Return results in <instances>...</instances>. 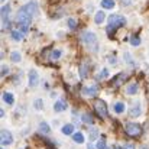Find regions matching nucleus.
<instances>
[{
	"instance_id": "obj_25",
	"label": "nucleus",
	"mask_w": 149,
	"mask_h": 149,
	"mask_svg": "<svg viewBox=\"0 0 149 149\" xmlns=\"http://www.w3.org/2000/svg\"><path fill=\"white\" fill-rule=\"evenodd\" d=\"M39 130H41L42 133H49V132H51V127L48 126V125H47V123H45V122H42V123L39 125Z\"/></svg>"
},
{
	"instance_id": "obj_1",
	"label": "nucleus",
	"mask_w": 149,
	"mask_h": 149,
	"mask_svg": "<svg viewBox=\"0 0 149 149\" xmlns=\"http://www.w3.org/2000/svg\"><path fill=\"white\" fill-rule=\"evenodd\" d=\"M32 15L29 13V12H26L23 7L17 12V16H16V23H17V26H19V29L25 33V32H28V29H29V25H31V22H32Z\"/></svg>"
},
{
	"instance_id": "obj_34",
	"label": "nucleus",
	"mask_w": 149,
	"mask_h": 149,
	"mask_svg": "<svg viewBox=\"0 0 149 149\" xmlns=\"http://www.w3.org/2000/svg\"><path fill=\"white\" fill-rule=\"evenodd\" d=\"M125 59H126V62H132V55L130 54H125Z\"/></svg>"
},
{
	"instance_id": "obj_20",
	"label": "nucleus",
	"mask_w": 149,
	"mask_h": 149,
	"mask_svg": "<svg viewBox=\"0 0 149 149\" xmlns=\"http://www.w3.org/2000/svg\"><path fill=\"white\" fill-rule=\"evenodd\" d=\"M10 59H12L13 62H20V59H22V56H20V52H17V51H13V52L10 54Z\"/></svg>"
},
{
	"instance_id": "obj_35",
	"label": "nucleus",
	"mask_w": 149,
	"mask_h": 149,
	"mask_svg": "<svg viewBox=\"0 0 149 149\" xmlns=\"http://www.w3.org/2000/svg\"><path fill=\"white\" fill-rule=\"evenodd\" d=\"M9 72V68L6 67V65H3V70H1V75H6Z\"/></svg>"
},
{
	"instance_id": "obj_2",
	"label": "nucleus",
	"mask_w": 149,
	"mask_h": 149,
	"mask_svg": "<svg viewBox=\"0 0 149 149\" xmlns=\"http://www.w3.org/2000/svg\"><path fill=\"white\" fill-rule=\"evenodd\" d=\"M107 25H109V28H107L109 35H113L111 32H113L114 29L122 28V26L126 25V17L122 16V15H110L109 19H107Z\"/></svg>"
},
{
	"instance_id": "obj_32",
	"label": "nucleus",
	"mask_w": 149,
	"mask_h": 149,
	"mask_svg": "<svg viewBox=\"0 0 149 149\" xmlns=\"http://www.w3.org/2000/svg\"><path fill=\"white\" fill-rule=\"evenodd\" d=\"M97 149H106V139H100L97 143Z\"/></svg>"
},
{
	"instance_id": "obj_6",
	"label": "nucleus",
	"mask_w": 149,
	"mask_h": 149,
	"mask_svg": "<svg viewBox=\"0 0 149 149\" xmlns=\"http://www.w3.org/2000/svg\"><path fill=\"white\" fill-rule=\"evenodd\" d=\"M93 107H94V110H96V113L99 114L100 117H106L107 116V104L103 101V100H96L94 103H93Z\"/></svg>"
},
{
	"instance_id": "obj_12",
	"label": "nucleus",
	"mask_w": 149,
	"mask_h": 149,
	"mask_svg": "<svg viewBox=\"0 0 149 149\" xmlns=\"http://www.w3.org/2000/svg\"><path fill=\"white\" fill-rule=\"evenodd\" d=\"M125 78H127V74H126V72H120L119 75L114 77V80H113V86H114V87H119V86L125 81Z\"/></svg>"
},
{
	"instance_id": "obj_38",
	"label": "nucleus",
	"mask_w": 149,
	"mask_h": 149,
	"mask_svg": "<svg viewBox=\"0 0 149 149\" xmlns=\"http://www.w3.org/2000/svg\"><path fill=\"white\" fill-rule=\"evenodd\" d=\"M114 149H122L120 146H114Z\"/></svg>"
},
{
	"instance_id": "obj_22",
	"label": "nucleus",
	"mask_w": 149,
	"mask_h": 149,
	"mask_svg": "<svg viewBox=\"0 0 149 149\" xmlns=\"http://www.w3.org/2000/svg\"><path fill=\"white\" fill-rule=\"evenodd\" d=\"M114 111H116V113H119V114H120V113H123V111H125V104H123L122 101H117V103L114 104Z\"/></svg>"
},
{
	"instance_id": "obj_30",
	"label": "nucleus",
	"mask_w": 149,
	"mask_h": 149,
	"mask_svg": "<svg viewBox=\"0 0 149 149\" xmlns=\"http://www.w3.org/2000/svg\"><path fill=\"white\" fill-rule=\"evenodd\" d=\"M107 77H109V70L107 68H103V71L100 72L99 78H107Z\"/></svg>"
},
{
	"instance_id": "obj_23",
	"label": "nucleus",
	"mask_w": 149,
	"mask_h": 149,
	"mask_svg": "<svg viewBox=\"0 0 149 149\" xmlns=\"http://www.w3.org/2000/svg\"><path fill=\"white\" fill-rule=\"evenodd\" d=\"M101 6L104 9H113L114 7V0H103L101 1Z\"/></svg>"
},
{
	"instance_id": "obj_19",
	"label": "nucleus",
	"mask_w": 149,
	"mask_h": 149,
	"mask_svg": "<svg viewBox=\"0 0 149 149\" xmlns=\"http://www.w3.org/2000/svg\"><path fill=\"white\" fill-rule=\"evenodd\" d=\"M72 141L77 142V143H83V142H84V135L80 133V132H77V133L72 135Z\"/></svg>"
},
{
	"instance_id": "obj_5",
	"label": "nucleus",
	"mask_w": 149,
	"mask_h": 149,
	"mask_svg": "<svg viewBox=\"0 0 149 149\" xmlns=\"http://www.w3.org/2000/svg\"><path fill=\"white\" fill-rule=\"evenodd\" d=\"M9 15H10V6L9 4H4L1 7V29H7L10 26Z\"/></svg>"
},
{
	"instance_id": "obj_31",
	"label": "nucleus",
	"mask_w": 149,
	"mask_h": 149,
	"mask_svg": "<svg viewBox=\"0 0 149 149\" xmlns=\"http://www.w3.org/2000/svg\"><path fill=\"white\" fill-rule=\"evenodd\" d=\"M97 135H99V130H97V129H91V130H90V136H91V141H94V139L97 138Z\"/></svg>"
},
{
	"instance_id": "obj_29",
	"label": "nucleus",
	"mask_w": 149,
	"mask_h": 149,
	"mask_svg": "<svg viewBox=\"0 0 149 149\" xmlns=\"http://www.w3.org/2000/svg\"><path fill=\"white\" fill-rule=\"evenodd\" d=\"M35 149H54L52 148V146H51L49 143H47V142H45V141H44V142H42V145H41V146H36V148Z\"/></svg>"
},
{
	"instance_id": "obj_26",
	"label": "nucleus",
	"mask_w": 149,
	"mask_h": 149,
	"mask_svg": "<svg viewBox=\"0 0 149 149\" xmlns=\"http://www.w3.org/2000/svg\"><path fill=\"white\" fill-rule=\"evenodd\" d=\"M130 44L133 47H138V45H141V39L138 36H130Z\"/></svg>"
},
{
	"instance_id": "obj_28",
	"label": "nucleus",
	"mask_w": 149,
	"mask_h": 149,
	"mask_svg": "<svg viewBox=\"0 0 149 149\" xmlns=\"http://www.w3.org/2000/svg\"><path fill=\"white\" fill-rule=\"evenodd\" d=\"M61 55H62V52H61L59 49L52 51V58H54V59H59V58H61Z\"/></svg>"
},
{
	"instance_id": "obj_10",
	"label": "nucleus",
	"mask_w": 149,
	"mask_h": 149,
	"mask_svg": "<svg viewBox=\"0 0 149 149\" xmlns=\"http://www.w3.org/2000/svg\"><path fill=\"white\" fill-rule=\"evenodd\" d=\"M141 111H142V109H141V104H139L138 101L129 109V114H130L132 117H138V116H141Z\"/></svg>"
},
{
	"instance_id": "obj_40",
	"label": "nucleus",
	"mask_w": 149,
	"mask_h": 149,
	"mask_svg": "<svg viewBox=\"0 0 149 149\" xmlns=\"http://www.w3.org/2000/svg\"><path fill=\"white\" fill-rule=\"evenodd\" d=\"M1 1H3V0H1Z\"/></svg>"
},
{
	"instance_id": "obj_21",
	"label": "nucleus",
	"mask_w": 149,
	"mask_h": 149,
	"mask_svg": "<svg viewBox=\"0 0 149 149\" xmlns=\"http://www.w3.org/2000/svg\"><path fill=\"white\" fill-rule=\"evenodd\" d=\"M62 133L64 135H72L74 133V126L72 125H65L62 127Z\"/></svg>"
},
{
	"instance_id": "obj_24",
	"label": "nucleus",
	"mask_w": 149,
	"mask_h": 149,
	"mask_svg": "<svg viewBox=\"0 0 149 149\" xmlns=\"http://www.w3.org/2000/svg\"><path fill=\"white\" fill-rule=\"evenodd\" d=\"M81 119H83V122H86V123H93V122H94V119H93V116H91L90 113H84V114L81 116Z\"/></svg>"
},
{
	"instance_id": "obj_17",
	"label": "nucleus",
	"mask_w": 149,
	"mask_h": 149,
	"mask_svg": "<svg viewBox=\"0 0 149 149\" xmlns=\"http://www.w3.org/2000/svg\"><path fill=\"white\" fill-rule=\"evenodd\" d=\"M23 36H25V33H23L22 31H12V39H15V41H22Z\"/></svg>"
},
{
	"instance_id": "obj_3",
	"label": "nucleus",
	"mask_w": 149,
	"mask_h": 149,
	"mask_svg": "<svg viewBox=\"0 0 149 149\" xmlns=\"http://www.w3.org/2000/svg\"><path fill=\"white\" fill-rule=\"evenodd\" d=\"M81 41H83V44L88 48V49L91 51H99V41H97V36L93 33V32H83L81 33Z\"/></svg>"
},
{
	"instance_id": "obj_4",
	"label": "nucleus",
	"mask_w": 149,
	"mask_h": 149,
	"mask_svg": "<svg viewBox=\"0 0 149 149\" xmlns=\"http://www.w3.org/2000/svg\"><path fill=\"white\" fill-rule=\"evenodd\" d=\"M125 130H126V133L129 136H133V138L142 135V127L139 125H136V123H126L125 125Z\"/></svg>"
},
{
	"instance_id": "obj_7",
	"label": "nucleus",
	"mask_w": 149,
	"mask_h": 149,
	"mask_svg": "<svg viewBox=\"0 0 149 149\" xmlns=\"http://www.w3.org/2000/svg\"><path fill=\"white\" fill-rule=\"evenodd\" d=\"M81 93L87 97H94L99 93V86L97 84H91V86H86L81 88Z\"/></svg>"
},
{
	"instance_id": "obj_9",
	"label": "nucleus",
	"mask_w": 149,
	"mask_h": 149,
	"mask_svg": "<svg viewBox=\"0 0 149 149\" xmlns=\"http://www.w3.org/2000/svg\"><path fill=\"white\" fill-rule=\"evenodd\" d=\"M38 83H39L38 72H36L35 70H31V71H29V86H31V87H36Z\"/></svg>"
},
{
	"instance_id": "obj_37",
	"label": "nucleus",
	"mask_w": 149,
	"mask_h": 149,
	"mask_svg": "<svg viewBox=\"0 0 149 149\" xmlns=\"http://www.w3.org/2000/svg\"><path fill=\"white\" fill-rule=\"evenodd\" d=\"M125 149H133V145H126Z\"/></svg>"
},
{
	"instance_id": "obj_15",
	"label": "nucleus",
	"mask_w": 149,
	"mask_h": 149,
	"mask_svg": "<svg viewBox=\"0 0 149 149\" xmlns=\"http://www.w3.org/2000/svg\"><path fill=\"white\" fill-rule=\"evenodd\" d=\"M126 93L130 94V96L136 94V93H138V84H136V83H130V84L127 86V88H126Z\"/></svg>"
},
{
	"instance_id": "obj_36",
	"label": "nucleus",
	"mask_w": 149,
	"mask_h": 149,
	"mask_svg": "<svg viewBox=\"0 0 149 149\" xmlns=\"http://www.w3.org/2000/svg\"><path fill=\"white\" fill-rule=\"evenodd\" d=\"M120 1H122V3H125V4H130L133 0H120Z\"/></svg>"
},
{
	"instance_id": "obj_16",
	"label": "nucleus",
	"mask_w": 149,
	"mask_h": 149,
	"mask_svg": "<svg viewBox=\"0 0 149 149\" xmlns=\"http://www.w3.org/2000/svg\"><path fill=\"white\" fill-rule=\"evenodd\" d=\"M104 19H106V15H104V12H103V10H100V12L96 13L94 22H96L97 25H100V23H103V22H104Z\"/></svg>"
},
{
	"instance_id": "obj_11",
	"label": "nucleus",
	"mask_w": 149,
	"mask_h": 149,
	"mask_svg": "<svg viewBox=\"0 0 149 149\" xmlns=\"http://www.w3.org/2000/svg\"><path fill=\"white\" fill-rule=\"evenodd\" d=\"M23 9H25L26 12H29L32 16H35V13H36V10H38V4H36V1H29L28 4L23 6Z\"/></svg>"
},
{
	"instance_id": "obj_33",
	"label": "nucleus",
	"mask_w": 149,
	"mask_h": 149,
	"mask_svg": "<svg viewBox=\"0 0 149 149\" xmlns=\"http://www.w3.org/2000/svg\"><path fill=\"white\" fill-rule=\"evenodd\" d=\"M44 107V104H42V100L41 99H38L36 101H35V109H38V110H41Z\"/></svg>"
},
{
	"instance_id": "obj_13",
	"label": "nucleus",
	"mask_w": 149,
	"mask_h": 149,
	"mask_svg": "<svg viewBox=\"0 0 149 149\" xmlns=\"http://www.w3.org/2000/svg\"><path fill=\"white\" fill-rule=\"evenodd\" d=\"M88 62H83L81 64V68H80V77L81 78H87L88 77Z\"/></svg>"
},
{
	"instance_id": "obj_18",
	"label": "nucleus",
	"mask_w": 149,
	"mask_h": 149,
	"mask_svg": "<svg viewBox=\"0 0 149 149\" xmlns=\"http://www.w3.org/2000/svg\"><path fill=\"white\" fill-rule=\"evenodd\" d=\"M3 100H4V103H7V104H13V101H15V96L6 91V93H3Z\"/></svg>"
},
{
	"instance_id": "obj_39",
	"label": "nucleus",
	"mask_w": 149,
	"mask_h": 149,
	"mask_svg": "<svg viewBox=\"0 0 149 149\" xmlns=\"http://www.w3.org/2000/svg\"><path fill=\"white\" fill-rule=\"evenodd\" d=\"M143 149H148V148H146V146H145V148H143Z\"/></svg>"
},
{
	"instance_id": "obj_8",
	"label": "nucleus",
	"mask_w": 149,
	"mask_h": 149,
	"mask_svg": "<svg viewBox=\"0 0 149 149\" xmlns=\"http://www.w3.org/2000/svg\"><path fill=\"white\" fill-rule=\"evenodd\" d=\"M0 142H1L3 146L10 145V143L13 142V136H12V133H10L9 130H1V133H0Z\"/></svg>"
},
{
	"instance_id": "obj_27",
	"label": "nucleus",
	"mask_w": 149,
	"mask_h": 149,
	"mask_svg": "<svg viewBox=\"0 0 149 149\" xmlns=\"http://www.w3.org/2000/svg\"><path fill=\"white\" fill-rule=\"evenodd\" d=\"M68 28L70 29H75L77 28V20L75 19H68Z\"/></svg>"
},
{
	"instance_id": "obj_14",
	"label": "nucleus",
	"mask_w": 149,
	"mask_h": 149,
	"mask_svg": "<svg viewBox=\"0 0 149 149\" xmlns=\"http://www.w3.org/2000/svg\"><path fill=\"white\" fill-rule=\"evenodd\" d=\"M67 109V103L64 100H58L55 104H54V110L55 111H64Z\"/></svg>"
}]
</instances>
